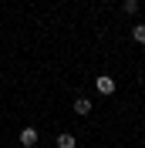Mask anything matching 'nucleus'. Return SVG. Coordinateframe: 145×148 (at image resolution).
Returning <instances> with one entry per match:
<instances>
[{"mask_svg": "<svg viewBox=\"0 0 145 148\" xmlns=\"http://www.w3.org/2000/svg\"><path fill=\"white\" fill-rule=\"evenodd\" d=\"M132 40H135V44H145V24H138V27L132 30Z\"/></svg>", "mask_w": 145, "mask_h": 148, "instance_id": "39448f33", "label": "nucleus"}, {"mask_svg": "<svg viewBox=\"0 0 145 148\" xmlns=\"http://www.w3.org/2000/svg\"><path fill=\"white\" fill-rule=\"evenodd\" d=\"M20 145H24V148H34L37 145V128H24V131H20Z\"/></svg>", "mask_w": 145, "mask_h": 148, "instance_id": "f03ea898", "label": "nucleus"}, {"mask_svg": "<svg viewBox=\"0 0 145 148\" xmlns=\"http://www.w3.org/2000/svg\"><path fill=\"white\" fill-rule=\"evenodd\" d=\"M122 10H125V14H138V0H125Z\"/></svg>", "mask_w": 145, "mask_h": 148, "instance_id": "423d86ee", "label": "nucleus"}, {"mask_svg": "<svg viewBox=\"0 0 145 148\" xmlns=\"http://www.w3.org/2000/svg\"><path fill=\"white\" fill-rule=\"evenodd\" d=\"M74 114H91V98H78L74 101Z\"/></svg>", "mask_w": 145, "mask_h": 148, "instance_id": "7ed1b4c3", "label": "nucleus"}, {"mask_svg": "<svg viewBox=\"0 0 145 148\" xmlns=\"http://www.w3.org/2000/svg\"><path fill=\"white\" fill-rule=\"evenodd\" d=\"M54 145H57V148H78V141H74V135H68V131H64V135H57Z\"/></svg>", "mask_w": 145, "mask_h": 148, "instance_id": "20e7f679", "label": "nucleus"}, {"mask_svg": "<svg viewBox=\"0 0 145 148\" xmlns=\"http://www.w3.org/2000/svg\"><path fill=\"white\" fill-rule=\"evenodd\" d=\"M95 88H98V94H115V81H111L108 74H101L98 81H95Z\"/></svg>", "mask_w": 145, "mask_h": 148, "instance_id": "f257e3e1", "label": "nucleus"}]
</instances>
